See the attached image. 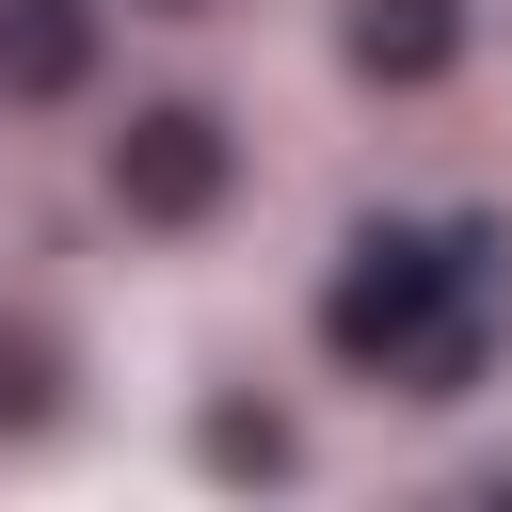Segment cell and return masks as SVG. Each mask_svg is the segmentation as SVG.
<instances>
[{"mask_svg":"<svg viewBox=\"0 0 512 512\" xmlns=\"http://www.w3.org/2000/svg\"><path fill=\"white\" fill-rule=\"evenodd\" d=\"M496 320H512V240L496 224H368L320 288V352L352 384H400V400H464L496 368Z\"/></svg>","mask_w":512,"mask_h":512,"instance_id":"obj_1","label":"cell"},{"mask_svg":"<svg viewBox=\"0 0 512 512\" xmlns=\"http://www.w3.org/2000/svg\"><path fill=\"white\" fill-rule=\"evenodd\" d=\"M112 192H128L144 224H208V208H224V112H192V96L128 112V128H112Z\"/></svg>","mask_w":512,"mask_h":512,"instance_id":"obj_2","label":"cell"},{"mask_svg":"<svg viewBox=\"0 0 512 512\" xmlns=\"http://www.w3.org/2000/svg\"><path fill=\"white\" fill-rule=\"evenodd\" d=\"M96 0H0V96H80Z\"/></svg>","mask_w":512,"mask_h":512,"instance_id":"obj_4","label":"cell"},{"mask_svg":"<svg viewBox=\"0 0 512 512\" xmlns=\"http://www.w3.org/2000/svg\"><path fill=\"white\" fill-rule=\"evenodd\" d=\"M336 48H352V80H448L464 0H352V16H336Z\"/></svg>","mask_w":512,"mask_h":512,"instance_id":"obj_3","label":"cell"}]
</instances>
